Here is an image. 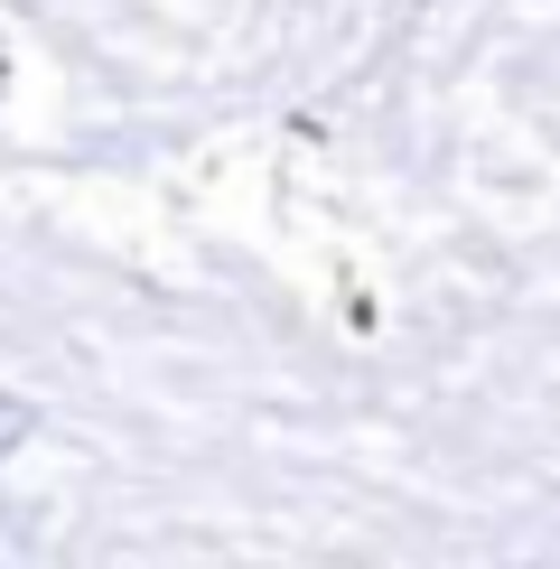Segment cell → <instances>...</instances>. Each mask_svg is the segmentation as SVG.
Segmentation results:
<instances>
[{
	"label": "cell",
	"instance_id": "2",
	"mask_svg": "<svg viewBox=\"0 0 560 569\" xmlns=\"http://www.w3.org/2000/svg\"><path fill=\"white\" fill-rule=\"evenodd\" d=\"M0 84H10V57H0Z\"/></svg>",
	"mask_w": 560,
	"mask_h": 569
},
{
	"label": "cell",
	"instance_id": "1",
	"mask_svg": "<svg viewBox=\"0 0 560 569\" xmlns=\"http://www.w3.org/2000/svg\"><path fill=\"white\" fill-rule=\"evenodd\" d=\"M29 430H38V411L19 392H0V458H10V448H29Z\"/></svg>",
	"mask_w": 560,
	"mask_h": 569
}]
</instances>
